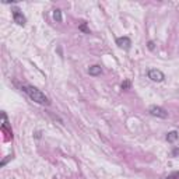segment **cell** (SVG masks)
I'll use <instances>...</instances> for the list:
<instances>
[{"instance_id": "cell-1", "label": "cell", "mask_w": 179, "mask_h": 179, "mask_svg": "<svg viewBox=\"0 0 179 179\" xmlns=\"http://www.w3.org/2000/svg\"><path fill=\"white\" fill-rule=\"evenodd\" d=\"M22 90L27 93V95L31 98L34 102H36V104H39V105H51V99L43 94L41 90H38L36 87L27 85V87H22Z\"/></svg>"}, {"instance_id": "cell-4", "label": "cell", "mask_w": 179, "mask_h": 179, "mask_svg": "<svg viewBox=\"0 0 179 179\" xmlns=\"http://www.w3.org/2000/svg\"><path fill=\"white\" fill-rule=\"evenodd\" d=\"M116 45L125 51H129L132 46V41L129 36H119V38H116Z\"/></svg>"}, {"instance_id": "cell-3", "label": "cell", "mask_w": 179, "mask_h": 179, "mask_svg": "<svg viewBox=\"0 0 179 179\" xmlns=\"http://www.w3.org/2000/svg\"><path fill=\"white\" fill-rule=\"evenodd\" d=\"M148 112H150V115L155 116V118H161V119H167V118H168V112H167V111H165L164 108H161V106H157V105L150 106Z\"/></svg>"}, {"instance_id": "cell-10", "label": "cell", "mask_w": 179, "mask_h": 179, "mask_svg": "<svg viewBox=\"0 0 179 179\" xmlns=\"http://www.w3.org/2000/svg\"><path fill=\"white\" fill-rule=\"evenodd\" d=\"M130 88V81L129 80H125L123 83H122V90H129Z\"/></svg>"}, {"instance_id": "cell-6", "label": "cell", "mask_w": 179, "mask_h": 179, "mask_svg": "<svg viewBox=\"0 0 179 179\" xmlns=\"http://www.w3.org/2000/svg\"><path fill=\"white\" fill-rule=\"evenodd\" d=\"M88 74L90 76H101L102 74V67L99 66V64H93V66H90V69H88Z\"/></svg>"}, {"instance_id": "cell-5", "label": "cell", "mask_w": 179, "mask_h": 179, "mask_svg": "<svg viewBox=\"0 0 179 179\" xmlns=\"http://www.w3.org/2000/svg\"><path fill=\"white\" fill-rule=\"evenodd\" d=\"M13 18H14V22L18 24V25H25V22H27V18L24 17V14L17 9L13 11Z\"/></svg>"}, {"instance_id": "cell-9", "label": "cell", "mask_w": 179, "mask_h": 179, "mask_svg": "<svg viewBox=\"0 0 179 179\" xmlns=\"http://www.w3.org/2000/svg\"><path fill=\"white\" fill-rule=\"evenodd\" d=\"M78 30H80V31H83L84 34H90V30L87 28V22H85V21H83L80 25H78Z\"/></svg>"}, {"instance_id": "cell-11", "label": "cell", "mask_w": 179, "mask_h": 179, "mask_svg": "<svg viewBox=\"0 0 179 179\" xmlns=\"http://www.w3.org/2000/svg\"><path fill=\"white\" fill-rule=\"evenodd\" d=\"M167 179H179V172H172L169 176H167Z\"/></svg>"}, {"instance_id": "cell-2", "label": "cell", "mask_w": 179, "mask_h": 179, "mask_svg": "<svg viewBox=\"0 0 179 179\" xmlns=\"http://www.w3.org/2000/svg\"><path fill=\"white\" fill-rule=\"evenodd\" d=\"M147 76L151 81H155V83H161V81L165 80V74L162 73L161 70H158V69H150Z\"/></svg>"}, {"instance_id": "cell-13", "label": "cell", "mask_w": 179, "mask_h": 179, "mask_svg": "<svg viewBox=\"0 0 179 179\" xmlns=\"http://www.w3.org/2000/svg\"><path fill=\"white\" fill-rule=\"evenodd\" d=\"M148 49H150V51H154V42H153V41L148 42Z\"/></svg>"}, {"instance_id": "cell-7", "label": "cell", "mask_w": 179, "mask_h": 179, "mask_svg": "<svg viewBox=\"0 0 179 179\" xmlns=\"http://www.w3.org/2000/svg\"><path fill=\"white\" fill-rule=\"evenodd\" d=\"M179 137V133L176 130H172V132H169L168 134H167V141L168 143H174V141H176Z\"/></svg>"}, {"instance_id": "cell-8", "label": "cell", "mask_w": 179, "mask_h": 179, "mask_svg": "<svg viewBox=\"0 0 179 179\" xmlns=\"http://www.w3.org/2000/svg\"><path fill=\"white\" fill-rule=\"evenodd\" d=\"M53 20L56 22H62V10H59V9L53 10Z\"/></svg>"}, {"instance_id": "cell-12", "label": "cell", "mask_w": 179, "mask_h": 179, "mask_svg": "<svg viewBox=\"0 0 179 179\" xmlns=\"http://www.w3.org/2000/svg\"><path fill=\"white\" fill-rule=\"evenodd\" d=\"M172 157H179V148L175 147L172 150Z\"/></svg>"}]
</instances>
